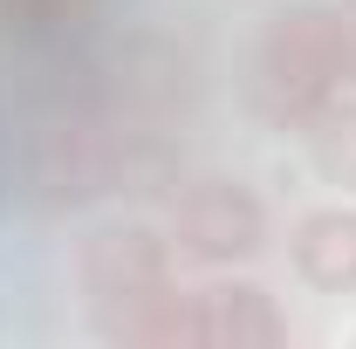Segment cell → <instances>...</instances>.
Returning <instances> with one entry per match:
<instances>
[{
    "label": "cell",
    "instance_id": "cell-1",
    "mask_svg": "<svg viewBox=\"0 0 356 349\" xmlns=\"http://www.w3.org/2000/svg\"><path fill=\"white\" fill-rule=\"evenodd\" d=\"M240 96L267 131L295 137L322 103L343 96V55H336V14L329 0H274L247 42Z\"/></svg>",
    "mask_w": 356,
    "mask_h": 349
},
{
    "label": "cell",
    "instance_id": "cell-2",
    "mask_svg": "<svg viewBox=\"0 0 356 349\" xmlns=\"http://www.w3.org/2000/svg\"><path fill=\"white\" fill-rule=\"evenodd\" d=\"M295 343L288 308L254 267L233 274H178L158 302L124 329L117 349H281Z\"/></svg>",
    "mask_w": 356,
    "mask_h": 349
},
{
    "label": "cell",
    "instance_id": "cell-3",
    "mask_svg": "<svg viewBox=\"0 0 356 349\" xmlns=\"http://www.w3.org/2000/svg\"><path fill=\"white\" fill-rule=\"evenodd\" d=\"M178 274L185 267H178L165 226L144 213L96 219L76 240V261H69V281H76V302H83V322L96 343H124V329L172 288Z\"/></svg>",
    "mask_w": 356,
    "mask_h": 349
},
{
    "label": "cell",
    "instance_id": "cell-4",
    "mask_svg": "<svg viewBox=\"0 0 356 349\" xmlns=\"http://www.w3.org/2000/svg\"><path fill=\"white\" fill-rule=\"evenodd\" d=\"M165 240L185 274H233L274 254V206L240 172H192L165 185Z\"/></svg>",
    "mask_w": 356,
    "mask_h": 349
},
{
    "label": "cell",
    "instance_id": "cell-5",
    "mask_svg": "<svg viewBox=\"0 0 356 349\" xmlns=\"http://www.w3.org/2000/svg\"><path fill=\"white\" fill-rule=\"evenodd\" d=\"M288 254V274L322 295V302H356V199H315L288 219V233L274 240Z\"/></svg>",
    "mask_w": 356,
    "mask_h": 349
},
{
    "label": "cell",
    "instance_id": "cell-6",
    "mask_svg": "<svg viewBox=\"0 0 356 349\" xmlns=\"http://www.w3.org/2000/svg\"><path fill=\"white\" fill-rule=\"evenodd\" d=\"M302 144V165L322 192H336V199H356V89L350 96H336V103H322L309 124L295 131Z\"/></svg>",
    "mask_w": 356,
    "mask_h": 349
},
{
    "label": "cell",
    "instance_id": "cell-7",
    "mask_svg": "<svg viewBox=\"0 0 356 349\" xmlns=\"http://www.w3.org/2000/svg\"><path fill=\"white\" fill-rule=\"evenodd\" d=\"M96 0H7V28L35 35V42H62L69 28H83Z\"/></svg>",
    "mask_w": 356,
    "mask_h": 349
},
{
    "label": "cell",
    "instance_id": "cell-8",
    "mask_svg": "<svg viewBox=\"0 0 356 349\" xmlns=\"http://www.w3.org/2000/svg\"><path fill=\"white\" fill-rule=\"evenodd\" d=\"M336 14V55H343V96L356 89V0H329Z\"/></svg>",
    "mask_w": 356,
    "mask_h": 349
},
{
    "label": "cell",
    "instance_id": "cell-9",
    "mask_svg": "<svg viewBox=\"0 0 356 349\" xmlns=\"http://www.w3.org/2000/svg\"><path fill=\"white\" fill-rule=\"evenodd\" d=\"M350 349H356V329H350Z\"/></svg>",
    "mask_w": 356,
    "mask_h": 349
}]
</instances>
